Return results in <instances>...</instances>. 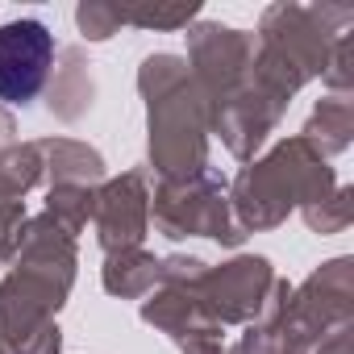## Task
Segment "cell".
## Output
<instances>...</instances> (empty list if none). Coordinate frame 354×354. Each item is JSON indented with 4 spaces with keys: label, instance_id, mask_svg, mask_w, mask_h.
Listing matches in <instances>:
<instances>
[{
    "label": "cell",
    "instance_id": "1",
    "mask_svg": "<svg viewBox=\"0 0 354 354\" xmlns=\"http://www.w3.org/2000/svg\"><path fill=\"white\" fill-rule=\"evenodd\" d=\"M55 63V38L42 21H9L0 26V100L26 104L42 92L46 71Z\"/></svg>",
    "mask_w": 354,
    "mask_h": 354
}]
</instances>
